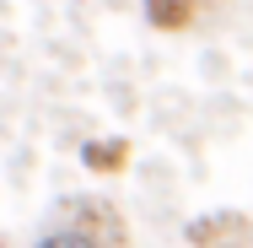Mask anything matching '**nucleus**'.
Returning a JSON list of instances; mask_svg holds the SVG:
<instances>
[{
  "instance_id": "1",
  "label": "nucleus",
  "mask_w": 253,
  "mask_h": 248,
  "mask_svg": "<svg viewBox=\"0 0 253 248\" xmlns=\"http://www.w3.org/2000/svg\"><path fill=\"white\" fill-rule=\"evenodd\" d=\"M194 11H200V0H146L151 27H167V33H183L194 22Z\"/></svg>"
},
{
  "instance_id": "2",
  "label": "nucleus",
  "mask_w": 253,
  "mask_h": 248,
  "mask_svg": "<svg viewBox=\"0 0 253 248\" xmlns=\"http://www.w3.org/2000/svg\"><path fill=\"white\" fill-rule=\"evenodd\" d=\"M81 162L97 167V173H119V167L129 162V146H124V141H86V146H81Z\"/></svg>"
},
{
  "instance_id": "3",
  "label": "nucleus",
  "mask_w": 253,
  "mask_h": 248,
  "mask_svg": "<svg viewBox=\"0 0 253 248\" xmlns=\"http://www.w3.org/2000/svg\"><path fill=\"white\" fill-rule=\"evenodd\" d=\"M38 248H102L92 232H81V227H59V232H49Z\"/></svg>"
}]
</instances>
